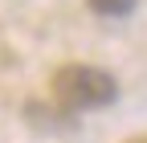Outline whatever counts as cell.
Here are the masks:
<instances>
[{
	"instance_id": "cell-2",
	"label": "cell",
	"mask_w": 147,
	"mask_h": 143,
	"mask_svg": "<svg viewBox=\"0 0 147 143\" xmlns=\"http://www.w3.org/2000/svg\"><path fill=\"white\" fill-rule=\"evenodd\" d=\"M90 8H94L98 16H131L139 0H86Z\"/></svg>"
},
{
	"instance_id": "cell-1",
	"label": "cell",
	"mask_w": 147,
	"mask_h": 143,
	"mask_svg": "<svg viewBox=\"0 0 147 143\" xmlns=\"http://www.w3.org/2000/svg\"><path fill=\"white\" fill-rule=\"evenodd\" d=\"M115 94H119L115 74L98 65H61L53 74V98L65 111H98L115 102Z\"/></svg>"
}]
</instances>
